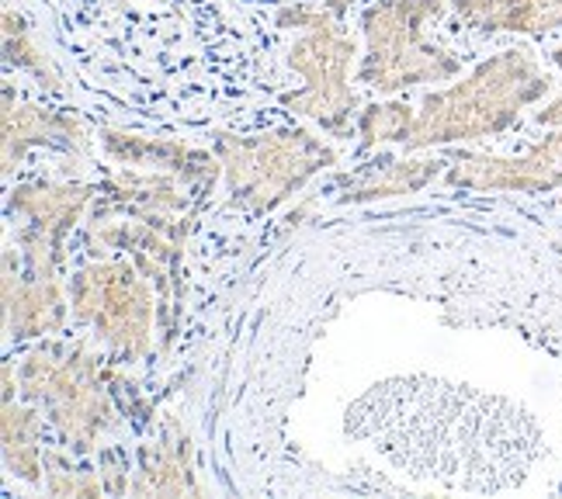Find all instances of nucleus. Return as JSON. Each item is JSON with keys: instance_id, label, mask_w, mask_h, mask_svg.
Masks as SVG:
<instances>
[{"instance_id": "1", "label": "nucleus", "mask_w": 562, "mask_h": 499, "mask_svg": "<svg viewBox=\"0 0 562 499\" xmlns=\"http://www.w3.org/2000/svg\"><path fill=\"white\" fill-rule=\"evenodd\" d=\"M552 87L555 83L549 70L531 49H504L472 67L445 91L427 94L414 107V122H409L403 146L414 154V149L507 133L531 104L552 94Z\"/></svg>"}, {"instance_id": "2", "label": "nucleus", "mask_w": 562, "mask_h": 499, "mask_svg": "<svg viewBox=\"0 0 562 499\" xmlns=\"http://www.w3.org/2000/svg\"><path fill=\"white\" fill-rule=\"evenodd\" d=\"M21 399L46 413L74 454H91L119 417L101 354L80 340L38 343L21 364Z\"/></svg>"}, {"instance_id": "3", "label": "nucleus", "mask_w": 562, "mask_h": 499, "mask_svg": "<svg viewBox=\"0 0 562 499\" xmlns=\"http://www.w3.org/2000/svg\"><path fill=\"white\" fill-rule=\"evenodd\" d=\"M448 0H372L361 14L364 56L358 80L379 94H396L417 83H445L462 73V59L430 38V25Z\"/></svg>"}, {"instance_id": "4", "label": "nucleus", "mask_w": 562, "mask_h": 499, "mask_svg": "<svg viewBox=\"0 0 562 499\" xmlns=\"http://www.w3.org/2000/svg\"><path fill=\"white\" fill-rule=\"evenodd\" d=\"M281 29H302L289 49V70L302 77V91L285 94V107L295 115L313 118L323 133L348 136L351 118L358 112V94L351 87V67L358 56V42L340 29V18L327 8L295 4L278 11Z\"/></svg>"}, {"instance_id": "5", "label": "nucleus", "mask_w": 562, "mask_h": 499, "mask_svg": "<svg viewBox=\"0 0 562 499\" xmlns=\"http://www.w3.org/2000/svg\"><path fill=\"white\" fill-rule=\"evenodd\" d=\"M215 157L233 205L271 212L337 163L334 149L306 128H274L265 136H215Z\"/></svg>"}, {"instance_id": "6", "label": "nucleus", "mask_w": 562, "mask_h": 499, "mask_svg": "<svg viewBox=\"0 0 562 499\" xmlns=\"http://www.w3.org/2000/svg\"><path fill=\"white\" fill-rule=\"evenodd\" d=\"M70 313L91 327L98 340L128 361L154 351L157 298L149 281L133 260H94L70 277Z\"/></svg>"}, {"instance_id": "7", "label": "nucleus", "mask_w": 562, "mask_h": 499, "mask_svg": "<svg viewBox=\"0 0 562 499\" xmlns=\"http://www.w3.org/2000/svg\"><path fill=\"white\" fill-rule=\"evenodd\" d=\"M445 181L469 191H514V194H546L562 188V128H552L521 157L496 154H456L448 160Z\"/></svg>"}, {"instance_id": "8", "label": "nucleus", "mask_w": 562, "mask_h": 499, "mask_svg": "<svg viewBox=\"0 0 562 499\" xmlns=\"http://www.w3.org/2000/svg\"><path fill=\"white\" fill-rule=\"evenodd\" d=\"M70 316V292H63L59 271H32L18 250H4V322L18 340L59 333Z\"/></svg>"}, {"instance_id": "9", "label": "nucleus", "mask_w": 562, "mask_h": 499, "mask_svg": "<svg viewBox=\"0 0 562 499\" xmlns=\"http://www.w3.org/2000/svg\"><path fill=\"white\" fill-rule=\"evenodd\" d=\"M104 157L119 167H139V170H175L191 184H199L205 191L215 188V181L223 178V160L212 157L209 149L188 146L181 139L167 136H133L119 133V128H101L98 133Z\"/></svg>"}, {"instance_id": "10", "label": "nucleus", "mask_w": 562, "mask_h": 499, "mask_svg": "<svg viewBox=\"0 0 562 499\" xmlns=\"http://www.w3.org/2000/svg\"><path fill=\"white\" fill-rule=\"evenodd\" d=\"M32 146H49L59 154H88L91 128L83 118L53 112L38 104H14L11 87H4V173H11Z\"/></svg>"}, {"instance_id": "11", "label": "nucleus", "mask_w": 562, "mask_h": 499, "mask_svg": "<svg viewBox=\"0 0 562 499\" xmlns=\"http://www.w3.org/2000/svg\"><path fill=\"white\" fill-rule=\"evenodd\" d=\"M205 486L194 472V447L188 430L167 417L157 441H149L136 454V475L128 483V496H202Z\"/></svg>"}, {"instance_id": "12", "label": "nucleus", "mask_w": 562, "mask_h": 499, "mask_svg": "<svg viewBox=\"0 0 562 499\" xmlns=\"http://www.w3.org/2000/svg\"><path fill=\"white\" fill-rule=\"evenodd\" d=\"M98 199V184H77V181H32L18 184L8 194V212L21 226L46 233L49 240L63 243L67 233L83 223Z\"/></svg>"}, {"instance_id": "13", "label": "nucleus", "mask_w": 562, "mask_h": 499, "mask_svg": "<svg viewBox=\"0 0 562 499\" xmlns=\"http://www.w3.org/2000/svg\"><path fill=\"white\" fill-rule=\"evenodd\" d=\"M462 25L504 35H562V0H448Z\"/></svg>"}, {"instance_id": "14", "label": "nucleus", "mask_w": 562, "mask_h": 499, "mask_svg": "<svg viewBox=\"0 0 562 499\" xmlns=\"http://www.w3.org/2000/svg\"><path fill=\"white\" fill-rule=\"evenodd\" d=\"M441 160H382L364 167L361 173L344 181L340 205L348 202H375V199H396V194H414L427 188L441 173Z\"/></svg>"}, {"instance_id": "15", "label": "nucleus", "mask_w": 562, "mask_h": 499, "mask_svg": "<svg viewBox=\"0 0 562 499\" xmlns=\"http://www.w3.org/2000/svg\"><path fill=\"white\" fill-rule=\"evenodd\" d=\"M0 427H4V462L11 475H18V479L29 486L46 483V451H42L46 413L32 402L18 406L14 399H8Z\"/></svg>"}, {"instance_id": "16", "label": "nucleus", "mask_w": 562, "mask_h": 499, "mask_svg": "<svg viewBox=\"0 0 562 499\" xmlns=\"http://www.w3.org/2000/svg\"><path fill=\"white\" fill-rule=\"evenodd\" d=\"M4 59H8V67L32 73L42 87H49V91H63L59 70L53 67V59L38 46V38L32 35L25 18L14 8H4Z\"/></svg>"}, {"instance_id": "17", "label": "nucleus", "mask_w": 562, "mask_h": 499, "mask_svg": "<svg viewBox=\"0 0 562 499\" xmlns=\"http://www.w3.org/2000/svg\"><path fill=\"white\" fill-rule=\"evenodd\" d=\"M409 122H414V107L403 101H385V104H369L358 115V136L364 146L375 143H406Z\"/></svg>"}, {"instance_id": "18", "label": "nucleus", "mask_w": 562, "mask_h": 499, "mask_svg": "<svg viewBox=\"0 0 562 499\" xmlns=\"http://www.w3.org/2000/svg\"><path fill=\"white\" fill-rule=\"evenodd\" d=\"M46 492L49 496H74V499H94L104 489L101 472H83L74 465V458L59 451H46Z\"/></svg>"}, {"instance_id": "19", "label": "nucleus", "mask_w": 562, "mask_h": 499, "mask_svg": "<svg viewBox=\"0 0 562 499\" xmlns=\"http://www.w3.org/2000/svg\"><path fill=\"white\" fill-rule=\"evenodd\" d=\"M552 63H555V70H559V91L555 98L542 107V112L535 115L538 125H546V128H562V46L552 49Z\"/></svg>"}, {"instance_id": "20", "label": "nucleus", "mask_w": 562, "mask_h": 499, "mask_svg": "<svg viewBox=\"0 0 562 499\" xmlns=\"http://www.w3.org/2000/svg\"><path fill=\"white\" fill-rule=\"evenodd\" d=\"M351 4H355V0H323V8H327L334 18H344L351 11Z\"/></svg>"}]
</instances>
